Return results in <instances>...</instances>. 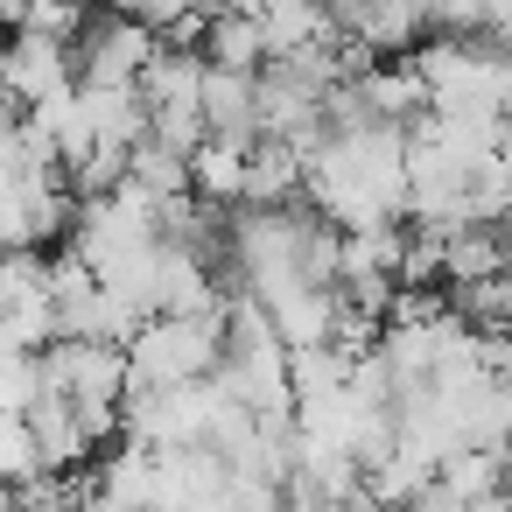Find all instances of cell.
<instances>
[{"instance_id":"6da1fadb","label":"cell","mask_w":512,"mask_h":512,"mask_svg":"<svg viewBox=\"0 0 512 512\" xmlns=\"http://www.w3.org/2000/svg\"><path fill=\"white\" fill-rule=\"evenodd\" d=\"M421 92H428V113H491L505 120V92H512V71H505V50L498 43H477V36H421L407 50Z\"/></svg>"},{"instance_id":"7a4b0ae2","label":"cell","mask_w":512,"mask_h":512,"mask_svg":"<svg viewBox=\"0 0 512 512\" xmlns=\"http://www.w3.org/2000/svg\"><path fill=\"white\" fill-rule=\"evenodd\" d=\"M127 393H162V386H190L211 379L225 358V309L211 316H148L127 344Z\"/></svg>"},{"instance_id":"3957f363","label":"cell","mask_w":512,"mask_h":512,"mask_svg":"<svg viewBox=\"0 0 512 512\" xmlns=\"http://www.w3.org/2000/svg\"><path fill=\"white\" fill-rule=\"evenodd\" d=\"M162 50L155 29H141L134 15H99L85 22V36L71 43V78L92 92H134V78L148 71V57Z\"/></svg>"},{"instance_id":"277c9868","label":"cell","mask_w":512,"mask_h":512,"mask_svg":"<svg viewBox=\"0 0 512 512\" xmlns=\"http://www.w3.org/2000/svg\"><path fill=\"white\" fill-rule=\"evenodd\" d=\"M71 43H43V36H8L0 43V106L8 113H29L57 92H71Z\"/></svg>"},{"instance_id":"5b68a950","label":"cell","mask_w":512,"mask_h":512,"mask_svg":"<svg viewBox=\"0 0 512 512\" xmlns=\"http://www.w3.org/2000/svg\"><path fill=\"white\" fill-rule=\"evenodd\" d=\"M302 197V155L281 141H253L239 169V211H288Z\"/></svg>"},{"instance_id":"8992f818","label":"cell","mask_w":512,"mask_h":512,"mask_svg":"<svg viewBox=\"0 0 512 512\" xmlns=\"http://www.w3.org/2000/svg\"><path fill=\"white\" fill-rule=\"evenodd\" d=\"M197 64L204 71H232V78H253L260 64H267V50H260V22L253 15H204V36H197Z\"/></svg>"},{"instance_id":"52a82bcc","label":"cell","mask_w":512,"mask_h":512,"mask_svg":"<svg viewBox=\"0 0 512 512\" xmlns=\"http://www.w3.org/2000/svg\"><path fill=\"white\" fill-rule=\"evenodd\" d=\"M78 113H85L92 148H106V155H127V148L148 141V113H141L134 92H92V85H78Z\"/></svg>"},{"instance_id":"ba28073f","label":"cell","mask_w":512,"mask_h":512,"mask_svg":"<svg viewBox=\"0 0 512 512\" xmlns=\"http://www.w3.org/2000/svg\"><path fill=\"white\" fill-rule=\"evenodd\" d=\"M190 169V197L204 211H239V169H246V148H225V141H197L183 155Z\"/></svg>"},{"instance_id":"9c48e42d","label":"cell","mask_w":512,"mask_h":512,"mask_svg":"<svg viewBox=\"0 0 512 512\" xmlns=\"http://www.w3.org/2000/svg\"><path fill=\"white\" fill-rule=\"evenodd\" d=\"M484 274H505V239L498 225H463L442 239V288H463V281H484Z\"/></svg>"},{"instance_id":"30bf717a","label":"cell","mask_w":512,"mask_h":512,"mask_svg":"<svg viewBox=\"0 0 512 512\" xmlns=\"http://www.w3.org/2000/svg\"><path fill=\"white\" fill-rule=\"evenodd\" d=\"M435 498L449 505H477V498H498V449H449L428 477Z\"/></svg>"},{"instance_id":"8fae6325","label":"cell","mask_w":512,"mask_h":512,"mask_svg":"<svg viewBox=\"0 0 512 512\" xmlns=\"http://www.w3.org/2000/svg\"><path fill=\"white\" fill-rule=\"evenodd\" d=\"M22 36L78 43L85 36V8H78V0H22Z\"/></svg>"},{"instance_id":"7c38bea8","label":"cell","mask_w":512,"mask_h":512,"mask_svg":"<svg viewBox=\"0 0 512 512\" xmlns=\"http://www.w3.org/2000/svg\"><path fill=\"white\" fill-rule=\"evenodd\" d=\"M197 8H211V0H134V22L141 29H155V36H169L183 15H197Z\"/></svg>"}]
</instances>
